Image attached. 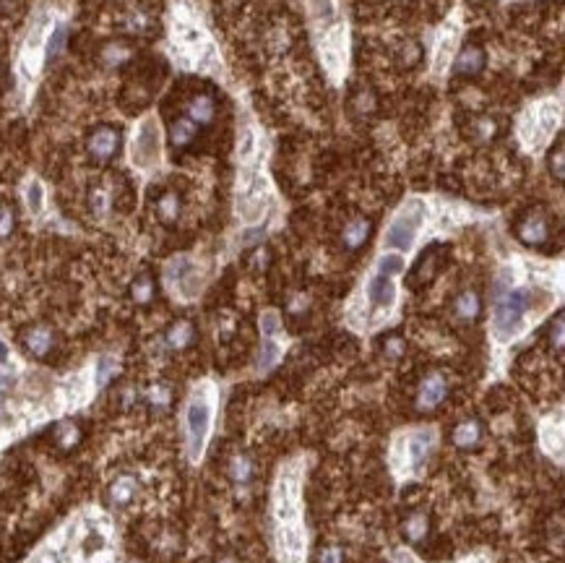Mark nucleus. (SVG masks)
Listing matches in <instances>:
<instances>
[{
    "label": "nucleus",
    "mask_w": 565,
    "mask_h": 563,
    "mask_svg": "<svg viewBox=\"0 0 565 563\" xmlns=\"http://www.w3.org/2000/svg\"><path fill=\"white\" fill-rule=\"evenodd\" d=\"M550 300L553 297L539 290H511L505 284V277H501L495 287V303H492V336L501 345L513 342L526 326V313L532 308L544 311Z\"/></svg>",
    "instance_id": "f257e3e1"
},
{
    "label": "nucleus",
    "mask_w": 565,
    "mask_h": 563,
    "mask_svg": "<svg viewBox=\"0 0 565 563\" xmlns=\"http://www.w3.org/2000/svg\"><path fill=\"white\" fill-rule=\"evenodd\" d=\"M427 217V204L422 198H409L396 217L391 219V225L383 235V245L388 250H409L415 245L417 232L422 227V222Z\"/></svg>",
    "instance_id": "f03ea898"
},
{
    "label": "nucleus",
    "mask_w": 565,
    "mask_h": 563,
    "mask_svg": "<svg viewBox=\"0 0 565 563\" xmlns=\"http://www.w3.org/2000/svg\"><path fill=\"white\" fill-rule=\"evenodd\" d=\"M211 420H214V404L211 399L198 391L193 394V399L185 407V441H188V454L191 459H201L209 433H211Z\"/></svg>",
    "instance_id": "7ed1b4c3"
},
{
    "label": "nucleus",
    "mask_w": 565,
    "mask_h": 563,
    "mask_svg": "<svg viewBox=\"0 0 565 563\" xmlns=\"http://www.w3.org/2000/svg\"><path fill=\"white\" fill-rule=\"evenodd\" d=\"M130 162L139 170H154L162 162V128L154 115L141 120L136 133H133Z\"/></svg>",
    "instance_id": "20e7f679"
},
{
    "label": "nucleus",
    "mask_w": 565,
    "mask_h": 563,
    "mask_svg": "<svg viewBox=\"0 0 565 563\" xmlns=\"http://www.w3.org/2000/svg\"><path fill=\"white\" fill-rule=\"evenodd\" d=\"M557 107H555L553 102H542L537 110H532V112H526V118H523L521 123V139L526 146H542L544 139L550 136L555 130V125H557Z\"/></svg>",
    "instance_id": "39448f33"
},
{
    "label": "nucleus",
    "mask_w": 565,
    "mask_h": 563,
    "mask_svg": "<svg viewBox=\"0 0 565 563\" xmlns=\"http://www.w3.org/2000/svg\"><path fill=\"white\" fill-rule=\"evenodd\" d=\"M274 514L281 524L299 521V483L295 472H284L277 483L274 493Z\"/></svg>",
    "instance_id": "423d86ee"
},
{
    "label": "nucleus",
    "mask_w": 565,
    "mask_h": 563,
    "mask_svg": "<svg viewBox=\"0 0 565 563\" xmlns=\"http://www.w3.org/2000/svg\"><path fill=\"white\" fill-rule=\"evenodd\" d=\"M50 26H53V19L42 13L37 21L32 24L29 29V37L24 42L21 50V71L26 76H34L42 65V55H44V42H47V34H50Z\"/></svg>",
    "instance_id": "0eeeda50"
},
{
    "label": "nucleus",
    "mask_w": 565,
    "mask_h": 563,
    "mask_svg": "<svg viewBox=\"0 0 565 563\" xmlns=\"http://www.w3.org/2000/svg\"><path fill=\"white\" fill-rule=\"evenodd\" d=\"M237 214L247 225H253L266 214V180L263 177L258 175L250 177V183L245 185V191L237 201Z\"/></svg>",
    "instance_id": "6e6552de"
},
{
    "label": "nucleus",
    "mask_w": 565,
    "mask_h": 563,
    "mask_svg": "<svg viewBox=\"0 0 565 563\" xmlns=\"http://www.w3.org/2000/svg\"><path fill=\"white\" fill-rule=\"evenodd\" d=\"M279 563H305V532L297 521L279 530Z\"/></svg>",
    "instance_id": "1a4fd4ad"
},
{
    "label": "nucleus",
    "mask_w": 565,
    "mask_h": 563,
    "mask_svg": "<svg viewBox=\"0 0 565 563\" xmlns=\"http://www.w3.org/2000/svg\"><path fill=\"white\" fill-rule=\"evenodd\" d=\"M367 300H370V305L381 308V311L394 308L396 303L394 279H391V277H383V274H373L370 282H367Z\"/></svg>",
    "instance_id": "9d476101"
},
{
    "label": "nucleus",
    "mask_w": 565,
    "mask_h": 563,
    "mask_svg": "<svg viewBox=\"0 0 565 563\" xmlns=\"http://www.w3.org/2000/svg\"><path fill=\"white\" fill-rule=\"evenodd\" d=\"M446 379L443 376H427L425 381H422V386H419V407L422 410H433V407H437L440 401L446 399Z\"/></svg>",
    "instance_id": "9b49d317"
},
{
    "label": "nucleus",
    "mask_w": 565,
    "mask_h": 563,
    "mask_svg": "<svg viewBox=\"0 0 565 563\" xmlns=\"http://www.w3.org/2000/svg\"><path fill=\"white\" fill-rule=\"evenodd\" d=\"M433 438L435 435L427 431H417L406 438V462L412 467H419L427 459V454L433 451Z\"/></svg>",
    "instance_id": "f8f14e48"
},
{
    "label": "nucleus",
    "mask_w": 565,
    "mask_h": 563,
    "mask_svg": "<svg viewBox=\"0 0 565 563\" xmlns=\"http://www.w3.org/2000/svg\"><path fill=\"white\" fill-rule=\"evenodd\" d=\"M115 149H118V133L112 128H99L94 136H92V141H89V152L94 154L96 159L112 157Z\"/></svg>",
    "instance_id": "ddd939ff"
},
{
    "label": "nucleus",
    "mask_w": 565,
    "mask_h": 563,
    "mask_svg": "<svg viewBox=\"0 0 565 563\" xmlns=\"http://www.w3.org/2000/svg\"><path fill=\"white\" fill-rule=\"evenodd\" d=\"M323 63H326V68H329L333 76L342 71V63H344V29H339L336 34H331V40L326 42V47H323Z\"/></svg>",
    "instance_id": "4468645a"
},
{
    "label": "nucleus",
    "mask_w": 565,
    "mask_h": 563,
    "mask_svg": "<svg viewBox=\"0 0 565 563\" xmlns=\"http://www.w3.org/2000/svg\"><path fill=\"white\" fill-rule=\"evenodd\" d=\"M456 42H459L456 32L443 34V37H440V42H437V47H435V55H433V73H435V76H440V73L448 68V63L453 60Z\"/></svg>",
    "instance_id": "2eb2a0df"
},
{
    "label": "nucleus",
    "mask_w": 565,
    "mask_h": 563,
    "mask_svg": "<svg viewBox=\"0 0 565 563\" xmlns=\"http://www.w3.org/2000/svg\"><path fill=\"white\" fill-rule=\"evenodd\" d=\"M136 480L133 477H120V480H115L112 483V487H110V499H112V503H118V506H125V503H130L133 501V496H136Z\"/></svg>",
    "instance_id": "dca6fc26"
},
{
    "label": "nucleus",
    "mask_w": 565,
    "mask_h": 563,
    "mask_svg": "<svg viewBox=\"0 0 565 563\" xmlns=\"http://www.w3.org/2000/svg\"><path fill=\"white\" fill-rule=\"evenodd\" d=\"M480 425L474 420H464L461 425H456V431H453V444L461 446V449H469V446H474L477 441H480Z\"/></svg>",
    "instance_id": "f3484780"
},
{
    "label": "nucleus",
    "mask_w": 565,
    "mask_h": 563,
    "mask_svg": "<svg viewBox=\"0 0 565 563\" xmlns=\"http://www.w3.org/2000/svg\"><path fill=\"white\" fill-rule=\"evenodd\" d=\"M542 444H544V449H547V454H555V459H560L563 456V428H560V422L555 425V431H553V425L547 422L542 428Z\"/></svg>",
    "instance_id": "a211bd4d"
},
{
    "label": "nucleus",
    "mask_w": 565,
    "mask_h": 563,
    "mask_svg": "<svg viewBox=\"0 0 565 563\" xmlns=\"http://www.w3.org/2000/svg\"><path fill=\"white\" fill-rule=\"evenodd\" d=\"M24 201H26V209L32 214H42L44 209V185L40 180H29L26 188H24Z\"/></svg>",
    "instance_id": "6ab92c4d"
},
{
    "label": "nucleus",
    "mask_w": 565,
    "mask_h": 563,
    "mask_svg": "<svg viewBox=\"0 0 565 563\" xmlns=\"http://www.w3.org/2000/svg\"><path fill=\"white\" fill-rule=\"evenodd\" d=\"M367 232H370V225L365 219H354L352 225H347V229H344V245L347 248H360L365 238H367Z\"/></svg>",
    "instance_id": "aec40b11"
},
{
    "label": "nucleus",
    "mask_w": 565,
    "mask_h": 563,
    "mask_svg": "<svg viewBox=\"0 0 565 563\" xmlns=\"http://www.w3.org/2000/svg\"><path fill=\"white\" fill-rule=\"evenodd\" d=\"M404 266L406 261L401 253H383L381 259H378V274H383V277H399V274H404Z\"/></svg>",
    "instance_id": "412c9836"
},
{
    "label": "nucleus",
    "mask_w": 565,
    "mask_h": 563,
    "mask_svg": "<svg viewBox=\"0 0 565 563\" xmlns=\"http://www.w3.org/2000/svg\"><path fill=\"white\" fill-rule=\"evenodd\" d=\"M26 347L32 349L34 355H47L50 352V347H53V334H50V329H34L32 334L26 336Z\"/></svg>",
    "instance_id": "4be33fe9"
},
{
    "label": "nucleus",
    "mask_w": 565,
    "mask_h": 563,
    "mask_svg": "<svg viewBox=\"0 0 565 563\" xmlns=\"http://www.w3.org/2000/svg\"><path fill=\"white\" fill-rule=\"evenodd\" d=\"M229 475L237 485H247L253 480V462L247 456H235L232 465H229Z\"/></svg>",
    "instance_id": "5701e85b"
},
{
    "label": "nucleus",
    "mask_w": 565,
    "mask_h": 563,
    "mask_svg": "<svg viewBox=\"0 0 565 563\" xmlns=\"http://www.w3.org/2000/svg\"><path fill=\"white\" fill-rule=\"evenodd\" d=\"M521 238L526 240V243H532V245L544 243V240H547V225H544V219L542 217L529 219V222L521 227Z\"/></svg>",
    "instance_id": "b1692460"
},
{
    "label": "nucleus",
    "mask_w": 565,
    "mask_h": 563,
    "mask_svg": "<svg viewBox=\"0 0 565 563\" xmlns=\"http://www.w3.org/2000/svg\"><path fill=\"white\" fill-rule=\"evenodd\" d=\"M188 112H191L193 123H211V118H214V102L209 97H195L191 102Z\"/></svg>",
    "instance_id": "393cba45"
},
{
    "label": "nucleus",
    "mask_w": 565,
    "mask_h": 563,
    "mask_svg": "<svg viewBox=\"0 0 565 563\" xmlns=\"http://www.w3.org/2000/svg\"><path fill=\"white\" fill-rule=\"evenodd\" d=\"M482 65H485V55L480 53V50H467V53L459 58V63H456V68H459V73H477Z\"/></svg>",
    "instance_id": "a878e982"
},
{
    "label": "nucleus",
    "mask_w": 565,
    "mask_h": 563,
    "mask_svg": "<svg viewBox=\"0 0 565 563\" xmlns=\"http://www.w3.org/2000/svg\"><path fill=\"white\" fill-rule=\"evenodd\" d=\"M193 136H195V123H193L191 118L177 120V123L172 125V144H175V146H185Z\"/></svg>",
    "instance_id": "bb28decb"
},
{
    "label": "nucleus",
    "mask_w": 565,
    "mask_h": 563,
    "mask_svg": "<svg viewBox=\"0 0 565 563\" xmlns=\"http://www.w3.org/2000/svg\"><path fill=\"white\" fill-rule=\"evenodd\" d=\"M191 336H193L191 324L180 321V324H175L170 329V334H167V342H170V347H175V349H182V347L191 342Z\"/></svg>",
    "instance_id": "cd10ccee"
},
{
    "label": "nucleus",
    "mask_w": 565,
    "mask_h": 563,
    "mask_svg": "<svg viewBox=\"0 0 565 563\" xmlns=\"http://www.w3.org/2000/svg\"><path fill=\"white\" fill-rule=\"evenodd\" d=\"M261 334H263V339H277L281 334V318H279V313H274V311L261 313Z\"/></svg>",
    "instance_id": "c85d7f7f"
},
{
    "label": "nucleus",
    "mask_w": 565,
    "mask_h": 563,
    "mask_svg": "<svg viewBox=\"0 0 565 563\" xmlns=\"http://www.w3.org/2000/svg\"><path fill=\"white\" fill-rule=\"evenodd\" d=\"M456 313L461 315V318H474V315L480 313V297L474 293H464L456 300Z\"/></svg>",
    "instance_id": "c756f323"
},
{
    "label": "nucleus",
    "mask_w": 565,
    "mask_h": 563,
    "mask_svg": "<svg viewBox=\"0 0 565 563\" xmlns=\"http://www.w3.org/2000/svg\"><path fill=\"white\" fill-rule=\"evenodd\" d=\"M65 37H68V32H65V26H55L53 32L47 34V42H44V50H47V55H50V58H55V55H60V50H63V44H65Z\"/></svg>",
    "instance_id": "7c9ffc66"
},
{
    "label": "nucleus",
    "mask_w": 565,
    "mask_h": 563,
    "mask_svg": "<svg viewBox=\"0 0 565 563\" xmlns=\"http://www.w3.org/2000/svg\"><path fill=\"white\" fill-rule=\"evenodd\" d=\"M256 133H253V130L250 128H245L243 130V136H240V146H237V154H240V159H243V162H247V159H250V157H253V154H256Z\"/></svg>",
    "instance_id": "2f4dec72"
},
{
    "label": "nucleus",
    "mask_w": 565,
    "mask_h": 563,
    "mask_svg": "<svg viewBox=\"0 0 565 563\" xmlns=\"http://www.w3.org/2000/svg\"><path fill=\"white\" fill-rule=\"evenodd\" d=\"M279 352H281V349H279L277 342H274V339H266V342H263V349H261V360H258L261 370L271 368V365L279 360Z\"/></svg>",
    "instance_id": "473e14b6"
},
{
    "label": "nucleus",
    "mask_w": 565,
    "mask_h": 563,
    "mask_svg": "<svg viewBox=\"0 0 565 563\" xmlns=\"http://www.w3.org/2000/svg\"><path fill=\"white\" fill-rule=\"evenodd\" d=\"M427 532V517L425 514H415L412 519L406 521V537L409 540H422Z\"/></svg>",
    "instance_id": "72a5a7b5"
},
{
    "label": "nucleus",
    "mask_w": 565,
    "mask_h": 563,
    "mask_svg": "<svg viewBox=\"0 0 565 563\" xmlns=\"http://www.w3.org/2000/svg\"><path fill=\"white\" fill-rule=\"evenodd\" d=\"M115 370H118V363L112 358H102L99 360V368H96V381L99 383H107V381L115 376Z\"/></svg>",
    "instance_id": "f704fd0d"
},
{
    "label": "nucleus",
    "mask_w": 565,
    "mask_h": 563,
    "mask_svg": "<svg viewBox=\"0 0 565 563\" xmlns=\"http://www.w3.org/2000/svg\"><path fill=\"white\" fill-rule=\"evenodd\" d=\"M177 196H172V193H167L164 198L159 201V211H162V217L164 219H175L177 217Z\"/></svg>",
    "instance_id": "c9c22d12"
},
{
    "label": "nucleus",
    "mask_w": 565,
    "mask_h": 563,
    "mask_svg": "<svg viewBox=\"0 0 565 563\" xmlns=\"http://www.w3.org/2000/svg\"><path fill=\"white\" fill-rule=\"evenodd\" d=\"M128 58V50L125 47H120V44H112V47H107L105 50V63L107 65H118L123 63Z\"/></svg>",
    "instance_id": "e433bc0d"
},
{
    "label": "nucleus",
    "mask_w": 565,
    "mask_h": 563,
    "mask_svg": "<svg viewBox=\"0 0 565 563\" xmlns=\"http://www.w3.org/2000/svg\"><path fill=\"white\" fill-rule=\"evenodd\" d=\"M133 297H136L139 303H146V300L151 297V279H146V277H144V279L136 282V287H133Z\"/></svg>",
    "instance_id": "4c0bfd02"
},
{
    "label": "nucleus",
    "mask_w": 565,
    "mask_h": 563,
    "mask_svg": "<svg viewBox=\"0 0 565 563\" xmlns=\"http://www.w3.org/2000/svg\"><path fill=\"white\" fill-rule=\"evenodd\" d=\"M13 229V214L11 209H3L0 206V238H6L8 232Z\"/></svg>",
    "instance_id": "58836bf2"
},
{
    "label": "nucleus",
    "mask_w": 565,
    "mask_h": 563,
    "mask_svg": "<svg viewBox=\"0 0 565 563\" xmlns=\"http://www.w3.org/2000/svg\"><path fill=\"white\" fill-rule=\"evenodd\" d=\"M76 438H78V428H76V425H71V422H68V425H63V428H60V444H63V446L76 444Z\"/></svg>",
    "instance_id": "ea45409f"
},
{
    "label": "nucleus",
    "mask_w": 565,
    "mask_h": 563,
    "mask_svg": "<svg viewBox=\"0 0 565 563\" xmlns=\"http://www.w3.org/2000/svg\"><path fill=\"white\" fill-rule=\"evenodd\" d=\"M320 563H342V551L339 548H326L320 553Z\"/></svg>",
    "instance_id": "a19ab883"
},
{
    "label": "nucleus",
    "mask_w": 565,
    "mask_h": 563,
    "mask_svg": "<svg viewBox=\"0 0 565 563\" xmlns=\"http://www.w3.org/2000/svg\"><path fill=\"white\" fill-rule=\"evenodd\" d=\"M94 209L99 211V214H105L107 211V196L102 193V191H96L94 193Z\"/></svg>",
    "instance_id": "79ce46f5"
},
{
    "label": "nucleus",
    "mask_w": 565,
    "mask_h": 563,
    "mask_svg": "<svg viewBox=\"0 0 565 563\" xmlns=\"http://www.w3.org/2000/svg\"><path fill=\"white\" fill-rule=\"evenodd\" d=\"M555 175H557V180H563V146L555 154Z\"/></svg>",
    "instance_id": "37998d69"
},
{
    "label": "nucleus",
    "mask_w": 565,
    "mask_h": 563,
    "mask_svg": "<svg viewBox=\"0 0 565 563\" xmlns=\"http://www.w3.org/2000/svg\"><path fill=\"white\" fill-rule=\"evenodd\" d=\"M555 345H557V349L563 347V321H557V326H555Z\"/></svg>",
    "instance_id": "c03bdc74"
},
{
    "label": "nucleus",
    "mask_w": 565,
    "mask_h": 563,
    "mask_svg": "<svg viewBox=\"0 0 565 563\" xmlns=\"http://www.w3.org/2000/svg\"><path fill=\"white\" fill-rule=\"evenodd\" d=\"M13 376L8 373V370H0V389H6V386H11Z\"/></svg>",
    "instance_id": "a18cd8bd"
},
{
    "label": "nucleus",
    "mask_w": 565,
    "mask_h": 563,
    "mask_svg": "<svg viewBox=\"0 0 565 563\" xmlns=\"http://www.w3.org/2000/svg\"><path fill=\"white\" fill-rule=\"evenodd\" d=\"M6 360H8V345H6V342H0V365H3Z\"/></svg>",
    "instance_id": "49530a36"
},
{
    "label": "nucleus",
    "mask_w": 565,
    "mask_h": 563,
    "mask_svg": "<svg viewBox=\"0 0 565 563\" xmlns=\"http://www.w3.org/2000/svg\"><path fill=\"white\" fill-rule=\"evenodd\" d=\"M222 563H235V561H222Z\"/></svg>",
    "instance_id": "de8ad7c7"
}]
</instances>
